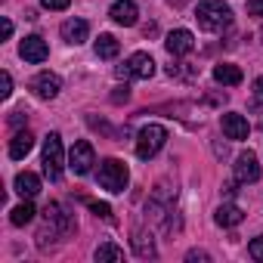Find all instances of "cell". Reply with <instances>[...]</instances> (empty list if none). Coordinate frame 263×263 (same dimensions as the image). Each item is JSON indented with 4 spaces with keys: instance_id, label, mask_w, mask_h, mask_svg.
<instances>
[{
    "instance_id": "1",
    "label": "cell",
    "mask_w": 263,
    "mask_h": 263,
    "mask_svg": "<svg viewBox=\"0 0 263 263\" xmlns=\"http://www.w3.org/2000/svg\"><path fill=\"white\" fill-rule=\"evenodd\" d=\"M74 226H78V223H74V214H68L62 204H47V211H44V226H41V232H37V245L47 248L50 241L71 235Z\"/></svg>"
},
{
    "instance_id": "2",
    "label": "cell",
    "mask_w": 263,
    "mask_h": 263,
    "mask_svg": "<svg viewBox=\"0 0 263 263\" xmlns=\"http://www.w3.org/2000/svg\"><path fill=\"white\" fill-rule=\"evenodd\" d=\"M195 19L204 31H223L229 22H232V10L226 4H220V0H204V4H198L195 10Z\"/></svg>"
},
{
    "instance_id": "3",
    "label": "cell",
    "mask_w": 263,
    "mask_h": 263,
    "mask_svg": "<svg viewBox=\"0 0 263 263\" xmlns=\"http://www.w3.org/2000/svg\"><path fill=\"white\" fill-rule=\"evenodd\" d=\"M164 143H167V130L161 124H146L140 134H137V155L143 161H149V158H155L161 152Z\"/></svg>"
},
{
    "instance_id": "4",
    "label": "cell",
    "mask_w": 263,
    "mask_h": 263,
    "mask_svg": "<svg viewBox=\"0 0 263 263\" xmlns=\"http://www.w3.org/2000/svg\"><path fill=\"white\" fill-rule=\"evenodd\" d=\"M62 167H65V152H62V137L50 134L44 140V174L47 180H62Z\"/></svg>"
},
{
    "instance_id": "5",
    "label": "cell",
    "mask_w": 263,
    "mask_h": 263,
    "mask_svg": "<svg viewBox=\"0 0 263 263\" xmlns=\"http://www.w3.org/2000/svg\"><path fill=\"white\" fill-rule=\"evenodd\" d=\"M127 180H130V174H127V164H124V161L105 158V161L99 164V186H102L105 192H124V189H127Z\"/></svg>"
},
{
    "instance_id": "6",
    "label": "cell",
    "mask_w": 263,
    "mask_h": 263,
    "mask_svg": "<svg viewBox=\"0 0 263 263\" xmlns=\"http://www.w3.org/2000/svg\"><path fill=\"white\" fill-rule=\"evenodd\" d=\"M115 74H118L121 81H130V78L149 81V78L155 74V59H152L149 53H134L124 65H118V68H115Z\"/></svg>"
},
{
    "instance_id": "7",
    "label": "cell",
    "mask_w": 263,
    "mask_h": 263,
    "mask_svg": "<svg viewBox=\"0 0 263 263\" xmlns=\"http://www.w3.org/2000/svg\"><path fill=\"white\" fill-rule=\"evenodd\" d=\"M93 164H96L93 146H90L87 140H78V143L71 146V152H68V167H71L78 177H87V174L93 171Z\"/></svg>"
},
{
    "instance_id": "8",
    "label": "cell",
    "mask_w": 263,
    "mask_h": 263,
    "mask_svg": "<svg viewBox=\"0 0 263 263\" xmlns=\"http://www.w3.org/2000/svg\"><path fill=\"white\" fill-rule=\"evenodd\" d=\"M19 56H22L25 62H31V65H41V62L50 56V47H47V41H44V37L31 34V37H25V41H22Z\"/></svg>"
},
{
    "instance_id": "9",
    "label": "cell",
    "mask_w": 263,
    "mask_h": 263,
    "mask_svg": "<svg viewBox=\"0 0 263 263\" xmlns=\"http://www.w3.org/2000/svg\"><path fill=\"white\" fill-rule=\"evenodd\" d=\"M31 90H34L37 99H56L59 90H62V81H59V74H53V71H41V74L31 81Z\"/></svg>"
},
{
    "instance_id": "10",
    "label": "cell",
    "mask_w": 263,
    "mask_h": 263,
    "mask_svg": "<svg viewBox=\"0 0 263 263\" xmlns=\"http://www.w3.org/2000/svg\"><path fill=\"white\" fill-rule=\"evenodd\" d=\"M235 180L238 183H257L260 180V164L254 152H241L235 158Z\"/></svg>"
},
{
    "instance_id": "11",
    "label": "cell",
    "mask_w": 263,
    "mask_h": 263,
    "mask_svg": "<svg viewBox=\"0 0 263 263\" xmlns=\"http://www.w3.org/2000/svg\"><path fill=\"white\" fill-rule=\"evenodd\" d=\"M164 47H167V53H171V56H186V53H192V50H195V37H192V31L177 28V31H171V34H167Z\"/></svg>"
},
{
    "instance_id": "12",
    "label": "cell",
    "mask_w": 263,
    "mask_h": 263,
    "mask_svg": "<svg viewBox=\"0 0 263 263\" xmlns=\"http://www.w3.org/2000/svg\"><path fill=\"white\" fill-rule=\"evenodd\" d=\"M220 124H223V134H226L229 140H248V134H251L248 121H245L241 115H235V111H226V115L220 118Z\"/></svg>"
},
{
    "instance_id": "13",
    "label": "cell",
    "mask_w": 263,
    "mask_h": 263,
    "mask_svg": "<svg viewBox=\"0 0 263 263\" xmlns=\"http://www.w3.org/2000/svg\"><path fill=\"white\" fill-rule=\"evenodd\" d=\"M137 16H140V10H137L134 0H118V4H111V19L124 28L137 25Z\"/></svg>"
},
{
    "instance_id": "14",
    "label": "cell",
    "mask_w": 263,
    "mask_h": 263,
    "mask_svg": "<svg viewBox=\"0 0 263 263\" xmlns=\"http://www.w3.org/2000/svg\"><path fill=\"white\" fill-rule=\"evenodd\" d=\"M87 34H90V28H87V22L84 19H68V22H62V41L65 44H84L87 41Z\"/></svg>"
},
{
    "instance_id": "15",
    "label": "cell",
    "mask_w": 263,
    "mask_h": 263,
    "mask_svg": "<svg viewBox=\"0 0 263 263\" xmlns=\"http://www.w3.org/2000/svg\"><path fill=\"white\" fill-rule=\"evenodd\" d=\"M31 149H34V137L28 134V130H19V134L10 140V158H16V161L25 158Z\"/></svg>"
},
{
    "instance_id": "16",
    "label": "cell",
    "mask_w": 263,
    "mask_h": 263,
    "mask_svg": "<svg viewBox=\"0 0 263 263\" xmlns=\"http://www.w3.org/2000/svg\"><path fill=\"white\" fill-rule=\"evenodd\" d=\"M214 81L226 84V87H235V84H241V68L229 65V62H220V65H214Z\"/></svg>"
},
{
    "instance_id": "17",
    "label": "cell",
    "mask_w": 263,
    "mask_h": 263,
    "mask_svg": "<svg viewBox=\"0 0 263 263\" xmlns=\"http://www.w3.org/2000/svg\"><path fill=\"white\" fill-rule=\"evenodd\" d=\"M13 186H16V192H19L22 198H34V195L41 192V177H34V174H28V171H25V174H19V177H16V183H13Z\"/></svg>"
},
{
    "instance_id": "18",
    "label": "cell",
    "mask_w": 263,
    "mask_h": 263,
    "mask_svg": "<svg viewBox=\"0 0 263 263\" xmlns=\"http://www.w3.org/2000/svg\"><path fill=\"white\" fill-rule=\"evenodd\" d=\"M214 220H217V226H238V223L245 220V214H241V208H235V204H220L217 214H214Z\"/></svg>"
},
{
    "instance_id": "19",
    "label": "cell",
    "mask_w": 263,
    "mask_h": 263,
    "mask_svg": "<svg viewBox=\"0 0 263 263\" xmlns=\"http://www.w3.org/2000/svg\"><path fill=\"white\" fill-rule=\"evenodd\" d=\"M34 214H37V211H34L31 198H25L19 208H13V211H10V223H13V226H25V223H31V220H34Z\"/></svg>"
},
{
    "instance_id": "20",
    "label": "cell",
    "mask_w": 263,
    "mask_h": 263,
    "mask_svg": "<svg viewBox=\"0 0 263 263\" xmlns=\"http://www.w3.org/2000/svg\"><path fill=\"white\" fill-rule=\"evenodd\" d=\"M118 50H121V44H118L111 34H99V41H96V56H99V59H115Z\"/></svg>"
},
{
    "instance_id": "21",
    "label": "cell",
    "mask_w": 263,
    "mask_h": 263,
    "mask_svg": "<svg viewBox=\"0 0 263 263\" xmlns=\"http://www.w3.org/2000/svg\"><path fill=\"white\" fill-rule=\"evenodd\" d=\"M134 251H137V257H155L152 232H134Z\"/></svg>"
},
{
    "instance_id": "22",
    "label": "cell",
    "mask_w": 263,
    "mask_h": 263,
    "mask_svg": "<svg viewBox=\"0 0 263 263\" xmlns=\"http://www.w3.org/2000/svg\"><path fill=\"white\" fill-rule=\"evenodd\" d=\"M96 260H99V263H105V260H111V263H118V260H124V251H121L118 245H111V241H105V245H99V248H96Z\"/></svg>"
},
{
    "instance_id": "23",
    "label": "cell",
    "mask_w": 263,
    "mask_h": 263,
    "mask_svg": "<svg viewBox=\"0 0 263 263\" xmlns=\"http://www.w3.org/2000/svg\"><path fill=\"white\" fill-rule=\"evenodd\" d=\"M90 211H93L96 217H102V220H111V208H108L105 201H90Z\"/></svg>"
},
{
    "instance_id": "24",
    "label": "cell",
    "mask_w": 263,
    "mask_h": 263,
    "mask_svg": "<svg viewBox=\"0 0 263 263\" xmlns=\"http://www.w3.org/2000/svg\"><path fill=\"white\" fill-rule=\"evenodd\" d=\"M248 254H251L254 260H260V263H263V235H257V238L248 245Z\"/></svg>"
},
{
    "instance_id": "25",
    "label": "cell",
    "mask_w": 263,
    "mask_h": 263,
    "mask_svg": "<svg viewBox=\"0 0 263 263\" xmlns=\"http://www.w3.org/2000/svg\"><path fill=\"white\" fill-rule=\"evenodd\" d=\"M10 93H13V78H10V71H4L0 74V96L10 99Z\"/></svg>"
},
{
    "instance_id": "26",
    "label": "cell",
    "mask_w": 263,
    "mask_h": 263,
    "mask_svg": "<svg viewBox=\"0 0 263 263\" xmlns=\"http://www.w3.org/2000/svg\"><path fill=\"white\" fill-rule=\"evenodd\" d=\"M127 99H130V87H127V84H124V87H115L111 102H118V105H121V102H127Z\"/></svg>"
},
{
    "instance_id": "27",
    "label": "cell",
    "mask_w": 263,
    "mask_h": 263,
    "mask_svg": "<svg viewBox=\"0 0 263 263\" xmlns=\"http://www.w3.org/2000/svg\"><path fill=\"white\" fill-rule=\"evenodd\" d=\"M41 4H44L47 10H68L71 0H41Z\"/></svg>"
},
{
    "instance_id": "28",
    "label": "cell",
    "mask_w": 263,
    "mask_h": 263,
    "mask_svg": "<svg viewBox=\"0 0 263 263\" xmlns=\"http://www.w3.org/2000/svg\"><path fill=\"white\" fill-rule=\"evenodd\" d=\"M248 16H263V0H251V4H248Z\"/></svg>"
},
{
    "instance_id": "29",
    "label": "cell",
    "mask_w": 263,
    "mask_h": 263,
    "mask_svg": "<svg viewBox=\"0 0 263 263\" xmlns=\"http://www.w3.org/2000/svg\"><path fill=\"white\" fill-rule=\"evenodd\" d=\"M25 118H28L25 111H13V115H10V124H13V127H19V124H25Z\"/></svg>"
},
{
    "instance_id": "30",
    "label": "cell",
    "mask_w": 263,
    "mask_h": 263,
    "mask_svg": "<svg viewBox=\"0 0 263 263\" xmlns=\"http://www.w3.org/2000/svg\"><path fill=\"white\" fill-rule=\"evenodd\" d=\"M0 34H4V41L13 34V22H10V19H4V22H0Z\"/></svg>"
},
{
    "instance_id": "31",
    "label": "cell",
    "mask_w": 263,
    "mask_h": 263,
    "mask_svg": "<svg viewBox=\"0 0 263 263\" xmlns=\"http://www.w3.org/2000/svg\"><path fill=\"white\" fill-rule=\"evenodd\" d=\"M254 96H257V105H263V81H254Z\"/></svg>"
},
{
    "instance_id": "32",
    "label": "cell",
    "mask_w": 263,
    "mask_h": 263,
    "mask_svg": "<svg viewBox=\"0 0 263 263\" xmlns=\"http://www.w3.org/2000/svg\"><path fill=\"white\" fill-rule=\"evenodd\" d=\"M189 260H208V254L204 251H189Z\"/></svg>"
}]
</instances>
